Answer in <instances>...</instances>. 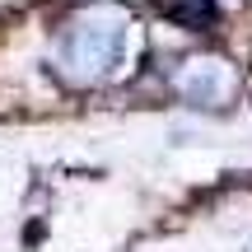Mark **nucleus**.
I'll use <instances>...</instances> for the list:
<instances>
[{"label": "nucleus", "mask_w": 252, "mask_h": 252, "mask_svg": "<svg viewBox=\"0 0 252 252\" xmlns=\"http://www.w3.org/2000/svg\"><path fill=\"white\" fill-rule=\"evenodd\" d=\"M178 89L187 94L191 103H206V108H215V103L229 98V89H234V70H229L224 61H210V56H201V61H187L178 70Z\"/></svg>", "instance_id": "nucleus-2"}, {"label": "nucleus", "mask_w": 252, "mask_h": 252, "mask_svg": "<svg viewBox=\"0 0 252 252\" xmlns=\"http://www.w3.org/2000/svg\"><path fill=\"white\" fill-rule=\"evenodd\" d=\"M122 9L112 5H84L56 37V70L70 84H94L112 70L122 52Z\"/></svg>", "instance_id": "nucleus-1"}]
</instances>
